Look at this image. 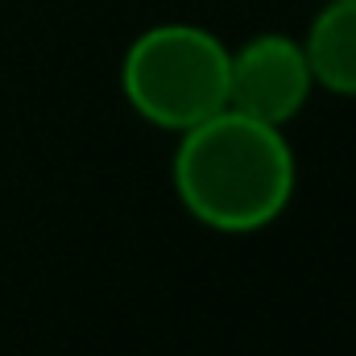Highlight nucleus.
Instances as JSON below:
<instances>
[{"mask_svg": "<svg viewBox=\"0 0 356 356\" xmlns=\"http://www.w3.org/2000/svg\"><path fill=\"white\" fill-rule=\"evenodd\" d=\"M315 88L356 95V0H327L302 38Z\"/></svg>", "mask_w": 356, "mask_h": 356, "instance_id": "nucleus-4", "label": "nucleus"}, {"mask_svg": "<svg viewBox=\"0 0 356 356\" xmlns=\"http://www.w3.org/2000/svg\"><path fill=\"white\" fill-rule=\"evenodd\" d=\"M175 191L199 224L216 232H257L294 195V154L277 124L220 108L182 129Z\"/></svg>", "mask_w": 356, "mask_h": 356, "instance_id": "nucleus-1", "label": "nucleus"}, {"mask_svg": "<svg viewBox=\"0 0 356 356\" xmlns=\"http://www.w3.org/2000/svg\"><path fill=\"white\" fill-rule=\"evenodd\" d=\"M120 88L137 116L182 133L228 108V46L199 25H154L129 46Z\"/></svg>", "mask_w": 356, "mask_h": 356, "instance_id": "nucleus-2", "label": "nucleus"}, {"mask_svg": "<svg viewBox=\"0 0 356 356\" xmlns=\"http://www.w3.org/2000/svg\"><path fill=\"white\" fill-rule=\"evenodd\" d=\"M311 88L307 50L286 33H261L241 50H228V108L253 120L282 129L302 112Z\"/></svg>", "mask_w": 356, "mask_h": 356, "instance_id": "nucleus-3", "label": "nucleus"}]
</instances>
